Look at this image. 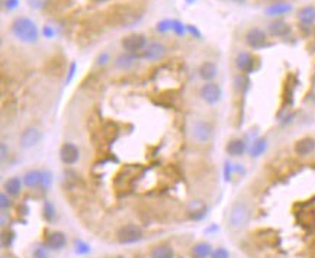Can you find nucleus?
I'll list each match as a JSON object with an SVG mask.
<instances>
[{
    "label": "nucleus",
    "mask_w": 315,
    "mask_h": 258,
    "mask_svg": "<svg viewBox=\"0 0 315 258\" xmlns=\"http://www.w3.org/2000/svg\"><path fill=\"white\" fill-rule=\"evenodd\" d=\"M293 151L298 157H310L315 152L314 137H302L293 144Z\"/></svg>",
    "instance_id": "13"
},
{
    "label": "nucleus",
    "mask_w": 315,
    "mask_h": 258,
    "mask_svg": "<svg viewBox=\"0 0 315 258\" xmlns=\"http://www.w3.org/2000/svg\"><path fill=\"white\" fill-rule=\"evenodd\" d=\"M34 258H49L48 251H47L44 247H38V248L34 251Z\"/></svg>",
    "instance_id": "40"
},
{
    "label": "nucleus",
    "mask_w": 315,
    "mask_h": 258,
    "mask_svg": "<svg viewBox=\"0 0 315 258\" xmlns=\"http://www.w3.org/2000/svg\"><path fill=\"white\" fill-rule=\"evenodd\" d=\"M42 140V132L39 128L37 126H29L26 128L24 132L21 134V140H19V144H21V148L24 149H31L34 147H37L39 142Z\"/></svg>",
    "instance_id": "8"
},
{
    "label": "nucleus",
    "mask_w": 315,
    "mask_h": 258,
    "mask_svg": "<svg viewBox=\"0 0 315 258\" xmlns=\"http://www.w3.org/2000/svg\"><path fill=\"white\" fill-rule=\"evenodd\" d=\"M118 242L122 245H129V244H137L143 239V229L138 225L134 223H128L125 226H122L121 229L118 231Z\"/></svg>",
    "instance_id": "4"
},
{
    "label": "nucleus",
    "mask_w": 315,
    "mask_h": 258,
    "mask_svg": "<svg viewBox=\"0 0 315 258\" xmlns=\"http://www.w3.org/2000/svg\"><path fill=\"white\" fill-rule=\"evenodd\" d=\"M212 247L208 242H197L192 250L194 258H211L212 256Z\"/></svg>",
    "instance_id": "24"
},
{
    "label": "nucleus",
    "mask_w": 315,
    "mask_h": 258,
    "mask_svg": "<svg viewBox=\"0 0 315 258\" xmlns=\"http://www.w3.org/2000/svg\"><path fill=\"white\" fill-rule=\"evenodd\" d=\"M137 63H138V55L131 54V52H123L119 57H117V60H115V66L121 70L132 69Z\"/></svg>",
    "instance_id": "20"
},
{
    "label": "nucleus",
    "mask_w": 315,
    "mask_h": 258,
    "mask_svg": "<svg viewBox=\"0 0 315 258\" xmlns=\"http://www.w3.org/2000/svg\"><path fill=\"white\" fill-rule=\"evenodd\" d=\"M42 215H44V219L52 223L57 218V211H55V206L49 202V200H45L44 202V209H42Z\"/></svg>",
    "instance_id": "26"
},
{
    "label": "nucleus",
    "mask_w": 315,
    "mask_h": 258,
    "mask_svg": "<svg viewBox=\"0 0 315 258\" xmlns=\"http://www.w3.org/2000/svg\"><path fill=\"white\" fill-rule=\"evenodd\" d=\"M109 60H111V55L108 54V52H102V54H99L97 55V60H96V66H106L108 63H109Z\"/></svg>",
    "instance_id": "36"
},
{
    "label": "nucleus",
    "mask_w": 315,
    "mask_h": 258,
    "mask_svg": "<svg viewBox=\"0 0 315 258\" xmlns=\"http://www.w3.org/2000/svg\"><path fill=\"white\" fill-rule=\"evenodd\" d=\"M267 32L275 38H283V37H288L291 34V26L285 21H273L269 25Z\"/></svg>",
    "instance_id": "18"
},
{
    "label": "nucleus",
    "mask_w": 315,
    "mask_h": 258,
    "mask_svg": "<svg viewBox=\"0 0 315 258\" xmlns=\"http://www.w3.org/2000/svg\"><path fill=\"white\" fill-rule=\"evenodd\" d=\"M150 258H174V251L170 245H157L153 248Z\"/></svg>",
    "instance_id": "25"
},
{
    "label": "nucleus",
    "mask_w": 315,
    "mask_h": 258,
    "mask_svg": "<svg viewBox=\"0 0 315 258\" xmlns=\"http://www.w3.org/2000/svg\"><path fill=\"white\" fill-rule=\"evenodd\" d=\"M244 39H245V44L250 48H253V49H263V48H266L267 44H269V42H267V39H269L267 32L266 31H263L262 28H257V26L250 28V29L247 31Z\"/></svg>",
    "instance_id": "5"
},
{
    "label": "nucleus",
    "mask_w": 315,
    "mask_h": 258,
    "mask_svg": "<svg viewBox=\"0 0 315 258\" xmlns=\"http://www.w3.org/2000/svg\"><path fill=\"white\" fill-rule=\"evenodd\" d=\"M12 206V200H10V196L6 193V191H3V193H0V209L1 212L7 211L9 208Z\"/></svg>",
    "instance_id": "32"
},
{
    "label": "nucleus",
    "mask_w": 315,
    "mask_h": 258,
    "mask_svg": "<svg viewBox=\"0 0 315 258\" xmlns=\"http://www.w3.org/2000/svg\"><path fill=\"white\" fill-rule=\"evenodd\" d=\"M28 6L34 10H44L51 3V0H26Z\"/></svg>",
    "instance_id": "29"
},
{
    "label": "nucleus",
    "mask_w": 315,
    "mask_h": 258,
    "mask_svg": "<svg viewBox=\"0 0 315 258\" xmlns=\"http://www.w3.org/2000/svg\"><path fill=\"white\" fill-rule=\"evenodd\" d=\"M231 1H234V3H237V4H244L247 0H231Z\"/></svg>",
    "instance_id": "43"
},
{
    "label": "nucleus",
    "mask_w": 315,
    "mask_h": 258,
    "mask_svg": "<svg viewBox=\"0 0 315 258\" xmlns=\"http://www.w3.org/2000/svg\"><path fill=\"white\" fill-rule=\"evenodd\" d=\"M186 28H188V34H191L192 37L195 38H197V39H200L202 38V34H200V31L195 26V25H186Z\"/></svg>",
    "instance_id": "41"
},
{
    "label": "nucleus",
    "mask_w": 315,
    "mask_h": 258,
    "mask_svg": "<svg viewBox=\"0 0 315 258\" xmlns=\"http://www.w3.org/2000/svg\"><path fill=\"white\" fill-rule=\"evenodd\" d=\"M51 184H52V174H51V171L48 170H42V176H41V188H45V190H48L51 187Z\"/></svg>",
    "instance_id": "31"
},
{
    "label": "nucleus",
    "mask_w": 315,
    "mask_h": 258,
    "mask_svg": "<svg viewBox=\"0 0 315 258\" xmlns=\"http://www.w3.org/2000/svg\"><path fill=\"white\" fill-rule=\"evenodd\" d=\"M3 4H4V9H6V10L12 12V10L18 9V6H19V0H4V1H3Z\"/></svg>",
    "instance_id": "37"
},
{
    "label": "nucleus",
    "mask_w": 315,
    "mask_h": 258,
    "mask_svg": "<svg viewBox=\"0 0 315 258\" xmlns=\"http://www.w3.org/2000/svg\"><path fill=\"white\" fill-rule=\"evenodd\" d=\"M267 147H269V140L266 137H257L250 144L248 154H250L251 158H259L266 152Z\"/></svg>",
    "instance_id": "16"
},
{
    "label": "nucleus",
    "mask_w": 315,
    "mask_h": 258,
    "mask_svg": "<svg viewBox=\"0 0 315 258\" xmlns=\"http://www.w3.org/2000/svg\"><path fill=\"white\" fill-rule=\"evenodd\" d=\"M234 174H236V164L231 163V161H225V164H224V180L231 182Z\"/></svg>",
    "instance_id": "30"
},
{
    "label": "nucleus",
    "mask_w": 315,
    "mask_h": 258,
    "mask_svg": "<svg viewBox=\"0 0 315 258\" xmlns=\"http://www.w3.org/2000/svg\"><path fill=\"white\" fill-rule=\"evenodd\" d=\"M251 219V209L244 200H237L233 203L231 209L228 212V226L233 231H240L248 225Z\"/></svg>",
    "instance_id": "2"
},
{
    "label": "nucleus",
    "mask_w": 315,
    "mask_h": 258,
    "mask_svg": "<svg viewBox=\"0 0 315 258\" xmlns=\"http://www.w3.org/2000/svg\"><path fill=\"white\" fill-rule=\"evenodd\" d=\"M298 21L302 26H313L315 24V6H304L298 12Z\"/></svg>",
    "instance_id": "19"
},
{
    "label": "nucleus",
    "mask_w": 315,
    "mask_h": 258,
    "mask_svg": "<svg viewBox=\"0 0 315 258\" xmlns=\"http://www.w3.org/2000/svg\"><path fill=\"white\" fill-rule=\"evenodd\" d=\"M156 29L160 34H166V32L171 31V19H163V21H160L157 24V26H156Z\"/></svg>",
    "instance_id": "33"
},
{
    "label": "nucleus",
    "mask_w": 315,
    "mask_h": 258,
    "mask_svg": "<svg viewBox=\"0 0 315 258\" xmlns=\"http://www.w3.org/2000/svg\"><path fill=\"white\" fill-rule=\"evenodd\" d=\"M186 211H188V215H189L191 219H194V221H200V219H203L205 215L208 213V206L205 205L203 200L195 199V200H192V202L188 205Z\"/></svg>",
    "instance_id": "14"
},
{
    "label": "nucleus",
    "mask_w": 315,
    "mask_h": 258,
    "mask_svg": "<svg viewBox=\"0 0 315 258\" xmlns=\"http://www.w3.org/2000/svg\"><path fill=\"white\" fill-rule=\"evenodd\" d=\"M192 140L199 145L209 144L214 138V126L206 120H195L191 128Z\"/></svg>",
    "instance_id": "3"
},
{
    "label": "nucleus",
    "mask_w": 315,
    "mask_h": 258,
    "mask_svg": "<svg viewBox=\"0 0 315 258\" xmlns=\"http://www.w3.org/2000/svg\"><path fill=\"white\" fill-rule=\"evenodd\" d=\"M248 148L250 145L245 138H231L225 145V152L233 158H238L248 152Z\"/></svg>",
    "instance_id": "12"
},
{
    "label": "nucleus",
    "mask_w": 315,
    "mask_h": 258,
    "mask_svg": "<svg viewBox=\"0 0 315 258\" xmlns=\"http://www.w3.org/2000/svg\"><path fill=\"white\" fill-rule=\"evenodd\" d=\"M211 258H230V251L224 247H219V248L212 251Z\"/></svg>",
    "instance_id": "35"
},
{
    "label": "nucleus",
    "mask_w": 315,
    "mask_h": 258,
    "mask_svg": "<svg viewBox=\"0 0 315 258\" xmlns=\"http://www.w3.org/2000/svg\"><path fill=\"white\" fill-rule=\"evenodd\" d=\"M92 1H95V3H103V1H108V0H92Z\"/></svg>",
    "instance_id": "45"
},
{
    "label": "nucleus",
    "mask_w": 315,
    "mask_h": 258,
    "mask_svg": "<svg viewBox=\"0 0 315 258\" xmlns=\"http://www.w3.org/2000/svg\"><path fill=\"white\" fill-rule=\"evenodd\" d=\"M200 97L202 100L209 105V106H215L218 105L222 99V89L218 83L215 81H206L202 87H200Z\"/></svg>",
    "instance_id": "6"
},
{
    "label": "nucleus",
    "mask_w": 315,
    "mask_h": 258,
    "mask_svg": "<svg viewBox=\"0 0 315 258\" xmlns=\"http://www.w3.org/2000/svg\"><path fill=\"white\" fill-rule=\"evenodd\" d=\"M199 77L206 83V81H214L215 77L218 75V67L212 61H203L199 67Z\"/></svg>",
    "instance_id": "17"
},
{
    "label": "nucleus",
    "mask_w": 315,
    "mask_h": 258,
    "mask_svg": "<svg viewBox=\"0 0 315 258\" xmlns=\"http://www.w3.org/2000/svg\"><path fill=\"white\" fill-rule=\"evenodd\" d=\"M171 31L177 35V37H183L188 32V28L183 22H180L179 19H171Z\"/></svg>",
    "instance_id": "28"
},
{
    "label": "nucleus",
    "mask_w": 315,
    "mask_h": 258,
    "mask_svg": "<svg viewBox=\"0 0 315 258\" xmlns=\"http://www.w3.org/2000/svg\"><path fill=\"white\" fill-rule=\"evenodd\" d=\"M234 63H236L237 70L240 71L241 74H250V73H253V71L256 70V58L248 51L238 52L237 57H236V60H234Z\"/></svg>",
    "instance_id": "10"
},
{
    "label": "nucleus",
    "mask_w": 315,
    "mask_h": 258,
    "mask_svg": "<svg viewBox=\"0 0 315 258\" xmlns=\"http://www.w3.org/2000/svg\"><path fill=\"white\" fill-rule=\"evenodd\" d=\"M166 54H167V48L166 45L163 44V42H160V41H153V42H150L148 45L146 47V49L143 51V54H141V57L147 60V61H160V60H163L164 57H166Z\"/></svg>",
    "instance_id": "9"
},
{
    "label": "nucleus",
    "mask_w": 315,
    "mask_h": 258,
    "mask_svg": "<svg viewBox=\"0 0 315 258\" xmlns=\"http://www.w3.org/2000/svg\"><path fill=\"white\" fill-rule=\"evenodd\" d=\"M22 186H24V180L21 177H10L4 182V191L10 197H15L21 193Z\"/></svg>",
    "instance_id": "23"
},
{
    "label": "nucleus",
    "mask_w": 315,
    "mask_h": 258,
    "mask_svg": "<svg viewBox=\"0 0 315 258\" xmlns=\"http://www.w3.org/2000/svg\"><path fill=\"white\" fill-rule=\"evenodd\" d=\"M311 81H313V86H314V87H315V73H314V74H313V78H311Z\"/></svg>",
    "instance_id": "44"
},
{
    "label": "nucleus",
    "mask_w": 315,
    "mask_h": 258,
    "mask_svg": "<svg viewBox=\"0 0 315 258\" xmlns=\"http://www.w3.org/2000/svg\"><path fill=\"white\" fill-rule=\"evenodd\" d=\"M60 158L63 164L74 165L80 160V149L73 142H64L60 148Z\"/></svg>",
    "instance_id": "11"
},
{
    "label": "nucleus",
    "mask_w": 315,
    "mask_h": 258,
    "mask_svg": "<svg viewBox=\"0 0 315 258\" xmlns=\"http://www.w3.org/2000/svg\"><path fill=\"white\" fill-rule=\"evenodd\" d=\"M42 35L45 37V38H54L55 37V29L51 26V25H44V28H42Z\"/></svg>",
    "instance_id": "38"
},
{
    "label": "nucleus",
    "mask_w": 315,
    "mask_h": 258,
    "mask_svg": "<svg viewBox=\"0 0 315 258\" xmlns=\"http://www.w3.org/2000/svg\"><path fill=\"white\" fill-rule=\"evenodd\" d=\"M291 10V3H288V1H277V3H273L269 7H266L265 13H266L267 16H282V15L289 13Z\"/></svg>",
    "instance_id": "21"
},
{
    "label": "nucleus",
    "mask_w": 315,
    "mask_h": 258,
    "mask_svg": "<svg viewBox=\"0 0 315 258\" xmlns=\"http://www.w3.org/2000/svg\"><path fill=\"white\" fill-rule=\"evenodd\" d=\"M13 239H15V234L13 232H3L1 234V247L3 248L10 247L12 242H13Z\"/></svg>",
    "instance_id": "34"
},
{
    "label": "nucleus",
    "mask_w": 315,
    "mask_h": 258,
    "mask_svg": "<svg viewBox=\"0 0 315 258\" xmlns=\"http://www.w3.org/2000/svg\"><path fill=\"white\" fill-rule=\"evenodd\" d=\"M195 1H196V0H186V3H188V4H192V3H195Z\"/></svg>",
    "instance_id": "46"
},
{
    "label": "nucleus",
    "mask_w": 315,
    "mask_h": 258,
    "mask_svg": "<svg viewBox=\"0 0 315 258\" xmlns=\"http://www.w3.org/2000/svg\"><path fill=\"white\" fill-rule=\"evenodd\" d=\"M92 250H90V245L87 244V242H84V241H81V239H76L74 241V253L76 254H79V256H86V254H89Z\"/></svg>",
    "instance_id": "27"
},
{
    "label": "nucleus",
    "mask_w": 315,
    "mask_h": 258,
    "mask_svg": "<svg viewBox=\"0 0 315 258\" xmlns=\"http://www.w3.org/2000/svg\"><path fill=\"white\" fill-rule=\"evenodd\" d=\"M121 45L125 49V52L138 54V52L146 49L148 42H147V38L143 34H129L125 38H122Z\"/></svg>",
    "instance_id": "7"
},
{
    "label": "nucleus",
    "mask_w": 315,
    "mask_h": 258,
    "mask_svg": "<svg viewBox=\"0 0 315 258\" xmlns=\"http://www.w3.org/2000/svg\"><path fill=\"white\" fill-rule=\"evenodd\" d=\"M41 176H42V170H29L26 171L22 177L24 180V186L28 188H37L41 186Z\"/></svg>",
    "instance_id": "22"
},
{
    "label": "nucleus",
    "mask_w": 315,
    "mask_h": 258,
    "mask_svg": "<svg viewBox=\"0 0 315 258\" xmlns=\"http://www.w3.org/2000/svg\"><path fill=\"white\" fill-rule=\"evenodd\" d=\"M45 245H47V248L52 250V251H60L67 245V236L60 231H54L47 236Z\"/></svg>",
    "instance_id": "15"
},
{
    "label": "nucleus",
    "mask_w": 315,
    "mask_h": 258,
    "mask_svg": "<svg viewBox=\"0 0 315 258\" xmlns=\"http://www.w3.org/2000/svg\"><path fill=\"white\" fill-rule=\"evenodd\" d=\"M10 31L16 39H19L21 42H25V44H35L39 39L38 26L32 19H29L26 16L16 18L10 25Z\"/></svg>",
    "instance_id": "1"
},
{
    "label": "nucleus",
    "mask_w": 315,
    "mask_h": 258,
    "mask_svg": "<svg viewBox=\"0 0 315 258\" xmlns=\"http://www.w3.org/2000/svg\"><path fill=\"white\" fill-rule=\"evenodd\" d=\"M6 155H7V147L4 144H1V161L6 160Z\"/></svg>",
    "instance_id": "42"
},
{
    "label": "nucleus",
    "mask_w": 315,
    "mask_h": 258,
    "mask_svg": "<svg viewBox=\"0 0 315 258\" xmlns=\"http://www.w3.org/2000/svg\"><path fill=\"white\" fill-rule=\"evenodd\" d=\"M76 70H77V64H76V63H72V64H70V69H69V74H67V77H66V84H70V83H72V80H73L74 75H76Z\"/></svg>",
    "instance_id": "39"
}]
</instances>
